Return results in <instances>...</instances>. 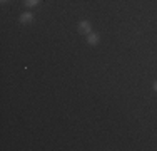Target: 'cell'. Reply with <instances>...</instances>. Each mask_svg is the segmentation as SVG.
<instances>
[{
  "instance_id": "3",
  "label": "cell",
  "mask_w": 157,
  "mask_h": 151,
  "mask_svg": "<svg viewBox=\"0 0 157 151\" xmlns=\"http://www.w3.org/2000/svg\"><path fill=\"white\" fill-rule=\"evenodd\" d=\"M87 42L90 44V45H95L97 42H99V34L90 32V34H89V37H87Z\"/></svg>"
},
{
  "instance_id": "1",
  "label": "cell",
  "mask_w": 157,
  "mask_h": 151,
  "mask_svg": "<svg viewBox=\"0 0 157 151\" xmlns=\"http://www.w3.org/2000/svg\"><path fill=\"white\" fill-rule=\"evenodd\" d=\"M78 30H80V32H84V34H90L92 32L90 22H89V20H82L80 24H78Z\"/></svg>"
},
{
  "instance_id": "6",
  "label": "cell",
  "mask_w": 157,
  "mask_h": 151,
  "mask_svg": "<svg viewBox=\"0 0 157 151\" xmlns=\"http://www.w3.org/2000/svg\"><path fill=\"white\" fill-rule=\"evenodd\" d=\"M2 2H7V0H2Z\"/></svg>"
},
{
  "instance_id": "2",
  "label": "cell",
  "mask_w": 157,
  "mask_h": 151,
  "mask_svg": "<svg viewBox=\"0 0 157 151\" xmlns=\"http://www.w3.org/2000/svg\"><path fill=\"white\" fill-rule=\"evenodd\" d=\"M33 20V14L32 12H24L20 15V22H24V24H29V22Z\"/></svg>"
},
{
  "instance_id": "4",
  "label": "cell",
  "mask_w": 157,
  "mask_h": 151,
  "mask_svg": "<svg viewBox=\"0 0 157 151\" xmlns=\"http://www.w3.org/2000/svg\"><path fill=\"white\" fill-rule=\"evenodd\" d=\"M39 3H40V0H25V5H29V7H35Z\"/></svg>"
},
{
  "instance_id": "5",
  "label": "cell",
  "mask_w": 157,
  "mask_h": 151,
  "mask_svg": "<svg viewBox=\"0 0 157 151\" xmlns=\"http://www.w3.org/2000/svg\"><path fill=\"white\" fill-rule=\"evenodd\" d=\"M154 91H155V92H157V81L154 82Z\"/></svg>"
}]
</instances>
